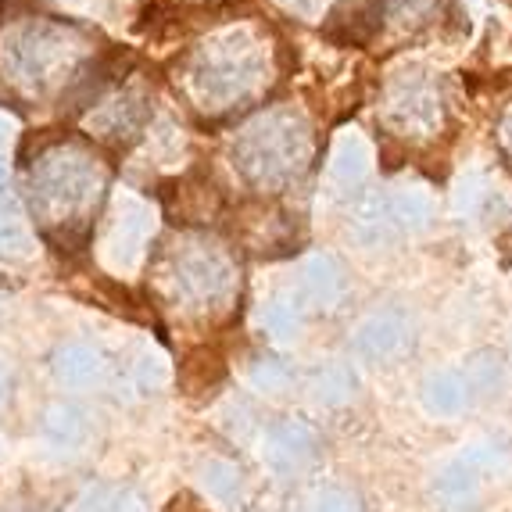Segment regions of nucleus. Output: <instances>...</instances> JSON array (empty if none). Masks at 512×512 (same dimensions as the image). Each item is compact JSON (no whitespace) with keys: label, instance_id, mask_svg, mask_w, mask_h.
Wrapping results in <instances>:
<instances>
[{"label":"nucleus","instance_id":"nucleus-1","mask_svg":"<svg viewBox=\"0 0 512 512\" xmlns=\"http://www.w3.org/2000/svg\"><path fill=\"white\" fill-rule=\"evenodd\" d=\"M273 47L251 26L215 29L176 65V86L205 119H226L273 86Z\"/></svg>","mask_w":512,"mask_h":512},{"label":"nucleus","instance_id":"nucleus-2","mask_svg":"<svg viewBox=\"0 0 512 512\" xmlns=\"http://www.w3.org/2000/svg\"><path fill=\"white\" fill-rule=\"evenodd\" d=\"M108 183L104 158L83 140H54L36 154L33 165V201L47 222V237L69 251H83L90 240L101 190Z\"/></svg>","mask_w":512,"mask_h":512},{"label":"nucleus","instance_id":"nucleus-3","mask_svg":"<svg viewBox=\"0 0 512 512\" xmlns=\"http://www.w3.org/2000/svg\"><path fill=\"white\" fill-rule=\"evenodd\" d=\"M316 137L312 122L294 104H276V108L258 111L237 129L233 140V165L240 180L262 194H280L294 187L312 165Z\"/></svg>","mask_w":512,"mask_h":512},{"label":"nucleus","instance_id":"nucleus-4","mask_svg":"<svg viewBox=\"0 0 512 512\" xmlns=\"http://www.w3.org/2000/svg\"><path fill=\"white\" fill-rule=\"evenodd\" d=\"M90 65L86 58V36L76 26L54 22V18H33L26 26L11 29L8 51H4V72L18 94L43 101L47 94L61 90L69 94L79 72Z\"/></svg>","mask_w":512,"mask_h":512},{"label":"nucleus","instance_id":"nucleus-5","mask_svg":"<svg viewBox=\"0 0 512 512\" xmlns=\"http://www.w3.org/2000/svg\"><path fill=\"white\" fill-rule=\"evenodd\" d=\"M380 115H384V126L405 140L437 137V129L444 126V115H448L441 79L419 69L398 72L384 90Z\"/></svg>","mask_w":512,"mask_h":512},{"label":"nucleus","instance_id":"nucleus-6","mask_svg":"<svg viewBox=\"0 0 512 512\" xmlns=\"http://www.w3.org/2000/svg\"><path fill=\"white\" fill-rule=\"evenodd\" d=\"M505 462H509V448H502V444H495V441L462 448V452L437 473L434 491L444 502V509L448 512H477L480 495H484V480L502 473Z\"/></svg>","mask_w":512,"mask_h":512},{"label":"nucleus","instance_id":"nucleus-7","mask_svg":"<svg viewBox=\"0 0 512 512\" xmlns=\"http://www.w3.org/2000/svg\"><path fill=\"white\" fill-rule=\"evenodd\" d=\"M430 219H434V205H430V197L423 190H398V194L387 197H369L351 219V233L362 244L376 248V244H384V240L398 237V233L427 230Z\"/></svg>","mask_w":512,"mask_h":512},{"label":"nucleus","instance_id":"nucleus-8","mask_svg":"<svg viewBox=\"0 0 512 512\" xmlns=\"http://www.w3.org/2000/svg\"><path fill=\"white\" fill-rule=\"evenodd\" d=\"M176 283L197 301V305H219L233 294L237 287V269L219 248H205L194 244V251H183L176 258Z\"/></svg>","mask_w":512,"mask_h":512},{"label":"nucleus","instance_id":"nucleus-9","mask_svg":"<svg viewBox=\"0 0 512 512\" xmlns=\"http://www.w3.org/2000/svg\"><path fill=\"white\" fill-rule=\"evenodd\" d=\"M262 455L276 473L294 477V473L308 470L319 459V434L301 419H280V423L265 430Z\"/></svg>","mask_w":512,"mask_h":512},{"label":"nucleus","instance_id":"nucleus-10","mask_svg":"<svg viewBox=\"0 0 512 512\" xmlns=\"http://www.w3.org/2000/svg\"><path fill=\"white\" fill-rule=\"evenodd\" d=\"M147 122V97L137 94V90H122V94L108 97L90 108V119L86 126L94 129L97 137L111 140V144H129L133 137H140V129ZM90 133V137H94Z\"/></svg>","mask_w":512,"mask_h":512},{"label":"nucleus","instance_id":"nucleus-11","mask_svg":"<svg viewBox=\"0 0 512 512\" xmlns=\"http://www.w3.org/2000/svg\"><path fill=\"white\" fill-rule=\"evenodd\" d=\"M412 341V326L402 312H373L369 319H362L351 344L366 362H391L398 359Z\"/></svg>","mask_w":512,"mask_h":512},{"label":"nucleus","instance_id":"nucleus-12","mask_svg":"<svg viewBox=\"0 0 512 512\" xmlns=\"http://www.w3.org/2000/svg\"><path fill=\"white\" fill-rule=\"evenodd\" d=\"M344 294V269L330 255H312L301 265L298 301L308 308H333Z\"/></svg>","mask_w":512,"mask_h":512},{"label":"nucleus","instance_id":"nucleus-13","mask_svg":"<svg viewBox=\"0 0 512 512\" xmlns=\"http://www.w3.org/2000/svg\"><path fill=\"white\" fill-rule=\"evenodd\" d=\"M226 380V362L215 348H190L180 362V391L190 402L212 398L215 387Z\"/></svg>","mask_w":512,"mask_h":512},{"label":"nucleus","instance_id":"nucleus-14","mask_svg":"<svg viewBox=\"0 0 512 512\" xmlns=\"http://www.w3.org/2000/svg\"><path fill=\"white\" fill-rule=\"evenodd\" d=\"M466 402H470V384L455 369H437L423 380V405L430 416L452 419L466 409Z\"/></svg>","mask_w":512,"mask_h":512},{"label":"nucleus","instance_id":"nucleus-15","mask_svg":"<svg viewBox=\"0 0 512 512\" xmlns=\"http://www.w3.org/2000/svg\"><path fill=\"white\" fill-rule=\"evenodd\" d=\"M219 190L205 180H180L176 183V205H165L176 222H212L219 212Z\"/></svg>","mask_w":512,"mask_h":512},{"label":"nucleus","instance_id":"nucleus-16","mask_svg":"<svg viewBox=\"0 0 512 512\" xmlns=\"http://www.w3.org/2000/svg\"><path fill=\"white\" fill-rule=\"evenodd\" d=\"M369 176V154H366V144L359 137H344L333 151V162H330V180L333 187H341L344 194L351 190H359Z\"/></svg>","mask_w":512,"mask_h":512},{"label":"nucleus","instance_id":"nucleus-17","mask_svg":"<svg viewBox=\"0 0 512 512\" xmlns=\"http://www.w3.org/2000/svg\"><path fill=\"white\" fill-rule=\"evenodd\" d=\"M54 373H58L61 384L69 387L94 384L97 373H101V355L90 344H65V348L54 351Z\"/></svg>","mask_w":512,"mask_h":512},{"label":"nucleus","instance_id":"nucleus-18","mask_svg":"<svg viewBox=\"0 0 512 512\" xmlns=\"http://www.w3.org/2000/svg\"><path fill=\"white\" fill-rule=\"evenodd\" d=\"M151 237V212L140 205L137 197H126L119 205V222H115V240L122 244V258H133Z\"/></svg>","mask_w":512,"mask_h":512},{"label":"nucleus","instance_id":"nucleus-19","mask_svg":"<svg viewBox=\"0 0 512 512\" xmlns=\"http://www.w3.org/2000/svg\"><path fill=\"white\" fill-rule=\"evenodd\" d=\"M312 394L323 405H348L355 398V373L344 362H330V366L316 369L312 376Z\"/></svg>","mask_w":512,"mask_h":512},{"label":"nucleus","instance_id":"nucleus-20","mask_svg":"<svg viewBox=\"0 0 512 512\" xmlns=\"http://www.w3.org/2000/svg\"><path fill=\"white\" fill-rule=\"evenodd\" d=\"M466 384L470 391L480 394H498L505 387V362L498 351H477L470 362H466Z\"/></svg>","mask_w":512,"mask_h":512},{"label":"nucleus","instance_id":"nucleus-21","mask_svg":"<svg viewBox=\"0 0 512 512\" xmlns=\"http://www.w3.org/2000/svg\"><path fill=\"white\" fill-rule=\"evenodd\" d=\"M83 416L72 405H51L43 416V434L51 437L54 444H76L83 437Z\"/></svg>","mask_w":512,"mask_h":512},{"label":"nucleus","instance_id":"nucleus-22","mask_svg":"<svg viewBox=\"0 0 512 512\" xmlns=\"http://www.w3.org/2000/svg\"><path fill=\"white\" fill-rule=\"evenodd\" d=\"M262 326L273 337H280V341H287V337H298L301 330V305L298 301H287V298H276L265 305L262 312Z\"/></svg>","mask_w":512,"mask_h":512},{"label":"nucleus","instance_id":"nucleus-23","mask_svg":"<svg viewBox=\"0 0 512 512\" xmlns=\"http://www.w3.org/2000/svg\"><path fill=\"white\" fill-rule=\"evenodd\" d=\"M201 480H205L208 491H212L215 498H222V502L237 498V491H240V470L226 459L205 462V466H201Z\"/></svg>","mask_w":512,"mask_h":512},{"label":"nucleus","instance_id":"nucleus-24","mask_svg":"<svg viewBox=\"0 0 512 512\" xmlns=\"http://www.w3.org/2000/svg\"><path fill=\"white\" fill-rule=\"evenodd\" d=\"M251 384H255L258 391L276 394L291 384V369L283 366L280 359H258L255 366H251Z\"/></svg>","mask_w":512,"mask_h":512},{"label":"nucleus","instance_id":"nucleus-25","mask_svg":"<svg viewBox=\"0 0 512 512\" xmlns=\"http://www.w3.org/2000/svg\"><path fill=\"white\" fill-rule=\"evenodd\" d=\"M312 512H362L359 495H351L344 487H323L312 498Z\"/></svg>","mask_w":512,"mask_h":512},{"label":"nucleus","instance_id":"nucleus-26","mask_svg":"<svg viewBox=\"0 0 512 512\" xmlns=\"http://www.w3.org/2000/svg\"><path fill=\"white\" fill-rule=\"evenodd\" d=\"M29 248V237L22 230V222L11 219V215H0V255H22Z\"/></svg>","mask_w":512,"mask_h":512},{"label":"nucleus","instance_id":"nucleus-27","mask_svg":"<svg viewBox=\"0 0 512 512\" xmlns=\"http://www.w3.org/2000/svg\"><path fill=\"white\" fill-rule=\"evenodd\" d=\"M287 15L294 18H305V22H316L319 15L326 11V0H276Z\"/></svg>","mask_w":512,"mask_h":512},{"label":"nucleus","instance_id":"nucleus-28","mask_svg":"<svg viewBox=\"0 0 512 512\" xmlns=\"http://www.w3.org/2000/svg\"><path fill=\"white\" fill-rule=\"evenodd\" d=\"M498 144H502V151L512 158V104L502 111V119H498Z\"/></svg>","mask_w":512,"mask_h":512},{"label":"nucleus","instance_id":"nucleus-29","mask_svg":"<svg viewBox=\"0 0 512 512\" xmlns=\"http://www.w3.org/2000/svg\"><path fill=\"white\" fill-rule=\"evenodd\" d=\"M165 512H205V509H201V502H197L194 495H187V491H183V495H176L169 505H165Z\"/></svg>","mask_w":512,"mask_h":512},{"label":"nucleus","instance_id":"nucleus-30","mask_svg":"<svg viewBox=\"0 0 512 512\" xmlns=\"http://www.w3.org/2000/svg\"><path fill=\"white\" fill-rule=\"evenodd\" d=\"M8 384H11V380H8V369L0 366V402H4V394H8Z\"/></svg>","mask_w":512,"mask_h":512}]
</instances>
